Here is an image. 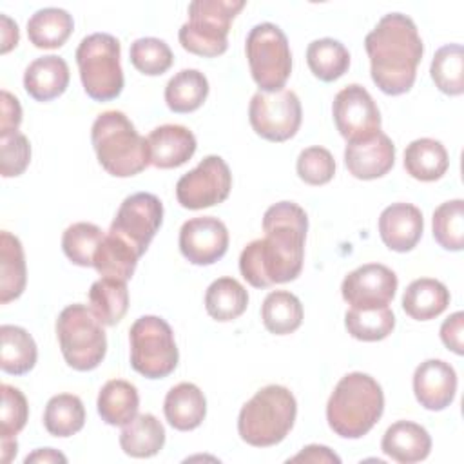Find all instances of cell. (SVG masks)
Returning <instances> with one entry per match:
<instances>
[{"label":"cell","instance_id":"cell-35","mask_svg":"<svg viewBox=\"0 0 464 464\" xmlns=\"http://www.w3.org/2000/svg\"><path fill=\"white\" fill-rule=\"evenodd\" d=\"M261 319L270 334L288 335L303 323V304L292 292L274 290L261 304Z\"/></svg>","mask_w":464,"mask_h":464},{"label":"cell","instance_id":"cell-32","mask_svg":"<svg viewBox=\"0 0 464 464\" xmlns=\"http://www.w3.org/2000/svg\"><path fill=\"white\" fill-rule=\"evenodd\" d=\"M127 281L102 277L89 290V304L103 326H114L123 319L129 308Z\"/></svg>","mask_w":464,"mask_h":464},{"label":"cell","instance_id":"cell-43","mask_svg":"<svg viewBox=\"0 0 464 464\" xmlns=\"http://www.w3.org/2000/svg\"><path fill=\"white\" fill-rule=\"evenodd\" d=\"M0 392H2L0 439H16V435L24 430L29 417V406H27L25 395L11 384H2Z\"/></svg>","mask_w":464,"mask_h":464},{"label":"cell","instance_id":"cell-41","mask_svg":"<svg viewBox=\"0 0 464 464\" xmlns=\"http://www.w3.org/2000/svg\"><path fill=\"white\" fill-rule=\"evenodd\" d=\"M103 236V230L94 223H72L65 228L62 236L63 254L69 257V261H72L78 266H92L96 248Z\"/></svg>","mask_w":464,"mask_h":464},{"label":"cell","instance_id":"cell-31","mask_svg":"<svg viewBox=\"0 0 464 464\" xmlns=\"http://www.w3.org/2000/svg\"><path fill=\"white\" fill-rule=\"evenodd\" d=\"M208 96V80L198 69L176 72L165 87V102L172 112L185 114L199 109Z\"/></svg>","mask_w":464,"mask_h":464},{"label":"cell","instance_id":"cell-24","mask_svg":"<svg viewBox=\"0 0 464 464\" xmlns=\"http://www.w3.org/2000/svg\"><path fill=\"white\" fill-rule=\"evenodd\" d=\"M450 304V290L444 283L420 277L408 285L402 295L404 312L415 321H430L439 317Z\"/></svg>","mask_w":464,"mask_h":464},{"label":"cell","instance_id":"cell-5","mask_svg":"<svg viewBox=\"0 0 464 464\" xmlns=\"http://www.w3.org/2000/svg\"><path fill=\"white\" fill-rule=\"evenodd\" d=\"M295 415L297 402L292 392L281 384H268L243 404L237 433L250 446H276L290 433Z\"/></svg>","mask_w":464,"mask_h":464},{"label":"cell","instance_id":"cell-19","mask_svg":"<svg viewBox=\"0 0 464 464\" xmlns=\"http://www.w3.org/2000/svg\"><path fill=\"white\" fill-rule=\"evenodd\" d=\"M422 212L411 203H392L379 216L381 239L395 252L413 250L422 236Z\"/></svg>","mask_w":464,"mask_h":464},{"label":"cell","instance_id":"cell-22","mask_svg":"<svg viewBox=\"0 0 464 464\" xmlns=\"http://www.w3.org/2000/svg\"><path fill=\"white\" fill-rule=\"evenodd\" d=\"M69 65L62 56L47 54L33 60L24 72V89L36 102H51L65 92Z\"/></svg>","mask_w":464,"mask_h":464},{"label":"cell","instance_id":"cell-50","mask_svg":"<svg viewBox=\"0 0 464 464\" xmlns=\"http://www.w3.org/2000/svg\"><path fill=\"white\" fill-rule=\"evenodd\" d=\"M24 462L25 464H31V462H40V464L42 462L44 464H47V462H67V457L63 453L53 450V448H38L31 455H27L24 459Z\"/></svg>","mask_w":464,"mask_h":464},{"label":"cell","instance_id":"cell-11","mask_svg":"<svg viewBox=\"0 0 464 464\" xmlns=\"http://www.w3.org/2000/svg\"><path fill=\"white\" fill-rule=\"evenodd\" d=\"M301 102L294 91H257L248 105V120L256 134L268 141H286L301 125Z\"/></svg>","mask_w":464,"mask_h":464},{"label":"cell","instance_id":"cell-38","mask_svg":"<svg viewBox=\"0 0 464 464\" xmlns=\"http://www.w3.org/2000/svg\"><path fill=\"white\" fill-rule=\"evenodd\" d=\"M348 334L364 343L382 341L395 328V315L390 306L381 308H350L344 315Z\"/></svg>","mask_w":464,"mask_h":464},{"label":"cell","instance_id":"cell-18","mask_svg":"<svg viewBox=\"0 0 464 464\" xmlns=\"http://www.w3.org/2000/svg\"><path fill=\"white\" fill-rule=\"evenodd\" d=\"M393 163L395 145L384 132H377L364 141L348 143L344 149V165L357 179H377L388 174Z\"/></svg>","mask_w":464,"mask_h":464},{"label":"cell","instance_id":"cell-47","mask_svg":"<svg viewBox=\"0 0 464 464\" xmlns=\"http://www.w3.org/2000/svg\"><path fill=\"white\" fill-rule=\"evenodd\" d=\"M462 330H464V314L455 312L451 314L442 324H440V339L457 355L464 353V339H462Z\"/></svg>","mask_w":464,"mask_h":464},{"label":"cell","instance_id":"cell-44","mask_svg":"<svg viewBox=\"0 0 464 464\" xmlns=\"http://www.w3.org/2000/svg\"><path fill=\"white\" fill-rule=\"evenodd\" d=\"M297 176L314 187L328 183L335 174V160L324 147H308L297 158Z\"/></svg>","mask_w":464,"mask_h":464},{"label":"cell","instance_id":"cell-14","mask_svg":"<svg viewBox=\"0 0 464 464\" xmlns=\"http://www.w3.org/2000/svg\"><path fill=\"white\" fill-rule=\"evenodd\" d=\"M332 114L346 143L364 141L381 132L379 107L372 94L359 83H350L335 94Z\"/></svg>","mask_w":464,"mask_h":464},{"label":"cell","instance_id":"cell-45","mask_svg":"<svg viewBox=\"0 0 464 464\" xmlns=\"http://www.w3.org/2000/svg\"><path fill=\"white\" fill-rule=\"evenodd\" d=\"M31 161V143L25 134L13 132L0 138V174L16 178L25 172Z\"/></svg>","mask_w":464,"mask_h":464},{"label":"cell","instance_id":"cell-48","mask_svg":"<svg viewBox=\"0 0 464 464\" xmlns=\"http://www.w3.org/2000/svg\"><path fill=\"white\" fill-rule=\"evenodd\" d=\"M341 462V459L326 446H319V444H310L306 448H303L301 453H297L295 457H292L288 462Z\"/></svg>","mask_w":464,"mask_h":464},{"label":"cell","instance_id":"cell-29","mask_svg":"<svg viewBox=\"0 0 464 464\" xmlns=\"http://www.w3.org/2000/svg\"><path fill=\"white\" fill-rule=\"evenodd\" d=\"M0 368L11 375H24L36 364V343L27 330L14 324L0 326Z\"/></svg>","mask_w":464,"mask_h":464},{"label":"cell","instance_id":"cell-2","mask_svg":"<svg viewBox=\"0 0 464 464\" xmlns=\"http://www.w3.org/2000/svg\"><path fill=\"white\" fill-rule=\"evenodd\" d=\"M364 49L370 58L372 80L384 94L399 96L413 87L424 45L410 16L384 14L366 34Z\"/></svg>","mask_w":464,"mask_h":464},{"label":"cell","instance_id":"cell-42","mask_svg":"<svg viewBox=\"0 0 464 464\" xmlns=\"http://www.w3.org/2000/svg\"><path fill=\"white\" fill-rule=\"evenodd\" d=\"M129 56L130 63L147 76H160L167 72L174 62V54L167 42L154 36L134 40L130 44Z\"/></svg>","mask_w":464,"mask_h":464},{"label":"cell","instance_id":"cell-23","mask_svg":"<svg viewBox=\"0 0 464 464\" xmlns=\"http://www.w3.org/2000/svg\"><path fill=\"white\" fill-rule=\"evenodd\" d=\"M167 422L178 431L196 430L207 415V401L203 392L192 382H179L172 386L163 402Z\"/></svg>","mask_w":464,"mask_h":464},{"label":"cell","instance_id":"cell-16","mask_svg":"<svg viewBox=\"0 0 464 464\" xmlns=\"http://www.w3.org/2000/svg\"><path fill=\"white\" fill-rule=\"evenodd\" d=\"M228 230L214 216L192 218L181 225L179 250L192 265H212L227 254Z\"/></svg>","mask_w":464,"mask_h":464},{"label":"cell","instance_id":"cell-46","mask_svg":"<svg viewBox=\"0 0 464 464\" xmlns=\"http://www.w3.org/2000/svg\"><path fill=\"white\" fill-rule=\"evenodd\" d=\"M0 138L9 136L13 132H18V127L22 123V107L16 96H13L9 91L0 92Z\"/></svg>","mask_w":464,"mask_h":464},{"label":"cell","instance_id":"cell-13","mask_svg":"<svg viewBox=\"0 0 464 464\" xmlns=\"http://www.w3.org/2000/svg\"><path fill=\"white\" fill-rule=\"evenodd\" d=\"M163 221V205L150 192H136L123 199L109 232L125 241L140 257L149 248Z\"/></svg>","mask_w":464,"mask_h":464},{"label":"cell","instance_id":"cell-30","mask_svg":"<svg viewBox=\"0 0 464 464\" xmlns=\"http://www.w3.org/2000/svg\"><path fill=\"white\" fill-rule=\"evenodd\" d=\"M74 29L72 16L60 7L38 9L27 20L29 42L38 49L62 47Z\"/></svg>","mask_w":464,"mask_h":464},{"label":"cell","instance_id":"cell-15","mask_svg":"<svg viewBox=\"0 0 464 464\" xmlns=\"http://www.w3.org/2000/svg\"><path fill=\"white\" fill-rule=\"evenodd\" d=\"M397 276L381 263H368L352 270L341 285L343 299L352 308L388 306L397 292Z\"/></svg>","mask_w":464,"mask_h":464},{"label":"cell","instance_id":"cell-26","mask_svg":"<svg viewBox=\"0 0 464 464\" xmlns=\"http://www.w3.org/2000/svg\"><path fill=\"white\" fill-rule=\"evenodd\" d=\"M27 268L22 243L7 230L0 234V303L20 297L25 290Z\"/></svg>","mask_w":464,"mask_h":464},{"label":"cell","instance_id":"cell-27","mask_svg":"<svg viewBox=\"0 0 464 464\" xmlns=\"http://www.w3.org/2000/svg\"><path fill=\"white\" fill-rule=\"evenodd\" d=\"M448 165V152L439 140L419 138L404 150V169L419 181L440 179L446 174Z\"/></svg>","mask_w":464,"mask_h":464},{"label":"cell","instance_id":"cell-21","mask_svg":"<svg viewBox=\"0 0 464 464\" xmlns=\"http://www.w3.org/2000/svg\"><path fill=\"white\" fill-rule=\"evenodd\" d=\"M381 450L395 462L413 464L430 455L431 437L428 430L417 422L397 420L384 431Z\"/></svg>","mask_w":464,"mask_h":464},{"label":"cell","instance_id":"cell-28","mask_svg":"<svg viewBox=\"0 0 464 464\" xmlns=\"http://www.w3.org/2000/svg\"><path fill=\"white\" fill-rule=\"evenodd\" d=\"M165 444V428L152 413H140L127 422L120 433V446L123 453L147 459L160 453Z\"/></svg>","mask_w":464,"mask_h":464},{"label":"cell","instance_id":"cell-1","mask_svg":"<svg viewBox=\"0 0 464 464\" xmlns=\"http://www.w3.org/2000/svg\"><path fill=\"white\" fill-rule=\"evenodd\" d=\"M263 239L248 243L239 256V270L254 288L294 281L303 268L306 212L294 201H279L263 216Z\"/></svg>","mask_w":464,"mask_h":464},{"label":"cell","instance_id":"cell-8","mask_svg":"<svg viewBox=\"0 0 464 464\" xmlns=\"http://www.w3.org/2000/svg\"><path fill=\"white\" fill-rule=\"evenodd\" d=\"M56 335L65 362L78 372L94 370L105 357L107 337L103 324L85 304L74 303L60 312Z\"/></svg>","mask_w":464,"mask_h":464},{"label":"cell","instance_id":"cell-20","mask_svg":"<svg viewBox=\"0 0 464 464\" xmlns=\"http://www.w3.org/2000/svg\"><path fill=\"white\" fill-rule=\"evenodd\" d=\"M150 165L156 169H176L196 152V136L183 125H160L147 136Z\"/></svg>","mask_w":464,"mask_h":464},{"label":"cell","instance_id":"cell-10","mask_svg":"<svg viewBox=\"0 0 464 464\" xmlns=\"http://www.w3.org/2000/svg\"><path fill=\"white\" fill-rule=\"evenodd\" d=\"M250 74L259 91H281L292 72V53L286 34L272 22L250 29L245 44Z\"/></svg>","mask_w":464,"mask_h":464},{"label":"cell","instance_id":"cell-40","mask_svg":"<svg viewBox=\"0 0 464 464\" xmlns=\"http://www.w3.org/2000/svg\"><path fill=\"white\" fill-rule=\"evenodd\" d=\"M433 237L444 248L460 252L464 246V201L451 199L439 205L431 218Z\"/></svg>","mask_w":464,"mask_h":464},{"label":"cell","instance_id":"cell-9","mask_svg":"<svg viewBox=\"0 0 464 464\" xmlns=\"http://www.w3.org/2000/svg\"><path fill=\"white\" fill-rule=\"evenodd\" d=\"M130 366L147 379H163L178 366V346L170 324L158 315L136 319L129 330Z\"/></svg>","mask_w":464,"mask_h":464},{"label":"cell","instance_id":"cell-37","mask_svg":"<svg viewBox=\"0 0 464 464\" xmlns=\"http://www.w3.org/2000/svg\"><path fill=\"white\" fill-rule=\"evenodd\" d=\"M85 424V408L78 395L58 393L49 399L44 411V426L53 437H71Z\"/></svg>","mask_w":464,"mask_h":464},{"label":"cell","instance_id":"cell-34","mask_svg":"<svg viewBox=\"0 0 464 464\" xmlns=\"http://www.w3.org/2000/svg\"><path fill=\"white\" fill-rule=\"evenodd\" d=\"M248 304V294L245 286L234 277H219L210 283L205 294V308L207 314L219 321H234L237 319Z\"/></svg>","mask_w":464,"mask_h":464},{"label":"cell","instance_id":"cell-39","mask_svg":"<svg viewBox=\"0 0 464 464\" xmlns=\"http://www.w3.org/2000/svg\"><path fill=\"white\" fill-rule=\"evenodd\" d=\"M431 80L437 89L450 96L464 92V49L460 44H446L437 49L431 67Z\"/></svg>","mask_w":464,"mask_h":464},{"label":"cell","instance_id":"cell-25","mask_svg":"<svg viewBox=\"0 0 464 464\" xmlns=\"http://www.w3.org/2000/svg\"><path fill=\"white\" fill-rule=\"evenodd\" d=\"M96 406L103 422L109 426H125L138 415L140 395L132 382L112 379L102 386Z\"/></svg>","mask_w":464,"mask_h":464},{"label":"cell","instance_id":"cell-7","mask_svg":"<svg viewBox=\"0 0 464 464\" xmlns=\"http://www.w3.org/2000/svg\"><path fill=\"white\" fill-rule=\"evenodd\" d=\"M120 54V42L109 33H92L80 42L76 49L80 80L94 102H111L120 96L123 89Z\"/></svg>","mask_w":464,"mask_h":464},{"label":"cell","instance_id":"cell-3","mask_svg":"<svg viewBox=\"0 0 464 464\" xmlns=\"http://www.w3.org/2000/svg\"><path fill=\"white\" fill-rule=\"evenodd\" d=\"M384 393L368 373L352 372L334 388L326 404V420L332 431L343 439H361L381 419Z\"/></svg>","mask_w":464,"mask_h":464},{"label":"cell","instance_id":"cell-6","mask_svg":"<svg viewBox=\"0 0 464 464\" xmlns=\"http://www.w3.org/2000/svg\"><path fill=\"white\" fill-rule=\"evenodd\" d=\"M245 7L243 0H194L188 20L179 27L178 38L185 51L214 58L227 51L230 24Z\"/></svg>","mask_w":464,"mask_h":464},{"label":"cell","instance_id":"cell-36","mask_svg":"<svg viewBox=\"0 0 464 464\" xmlns=\"http://www.w3.org/2000/svg\"><path fill=\"white\" fill-rule=\"evenodd\" d=\"M306 63L321 82H335L348 71L350 53L339 40L319 38L308 45Z\"/></svg>","mask_w":464,"mask_h":464},{"label":"cell","instance_id":"cell-51","mask_svg":"<svg viewBox=\"0 0 464 464\" xmlns=\"http://www.w3.org/2000/svg\"><path fill=\"white\" fill-rule=\"evenodd\" d=\"M18 444L16 439H0V459L4 464H9L16 455Z\"/></svg>","mask_w":464,"mask_h":464},{"label":"cell","instance_id":"cell-4","mask_svg":"<svg viewBox=\"0 0 464 464\" xmlns=\"http://www.w3.org/2000/svg\"><path fill=\"white\" fill-rule=\"evenodd\" d=\"M100 165L116 178H130L150 165L147 138L140 136L121 111L102 112L91 129Z\"/></svg>","mask_w":464,"mask_h":464},{"label":"cell","instance_id":"cell-17","mask_svg":"<svg viewBox=\"0 0 464 464\" xmlns=\"http://www.w3.org/2000/svg\"><path fill=\"white\" fill-rule=\"evenodd\" d=\"M413 393L419 404L430 411L448 408L457 393V373L442 359H428L415 368Z\"/></svg>","mask_w":464,"mask_h":464},{"label":"cell","instance_id":"cell-33","mask_svg":"<svg viewBox=\"0 0 464 464\" xmlns=\"http://www.w3.org/2000/svg\"><path fill=\"white\" fill-rule=\"evenodd\" d=\"M140 256L118 236L107 232L100 241L92 266L102 277L129 281L136 270Z\"/></svg>","mask_w":464,"mask_h":464},{"label":"cell","instance_id":"cell-12","mask_svg":"<svg viewBox=\"0 0 464 464\" xmlns=\"http://www.w3.org/2000/svg\"><path fill=\"white\" fill-rule=\"evenodd\" d=\"M232 188V174L221 156L203 158L196 169L176 183V198L183 208L201 210L223 203Z\"/></svg>","mask_w":464,"mask_h":464},{"label":"cell","instance_id":"cell-49","mask_svg":"<svg viewBox=\"0 0 464 464\" xmlns=\"http://www.w3.org/2000/svg\"><path fill=\"white\" fill-rule=\"evenodd\" d=\"M0 22H2V27H0V36H2L0 53L5 54V53H9L13 47H16L20 34H18V25H16V22H13L9 16L0 14Z\"/></svg>","mask_w":464,"mask_h":464}]
</instances>
